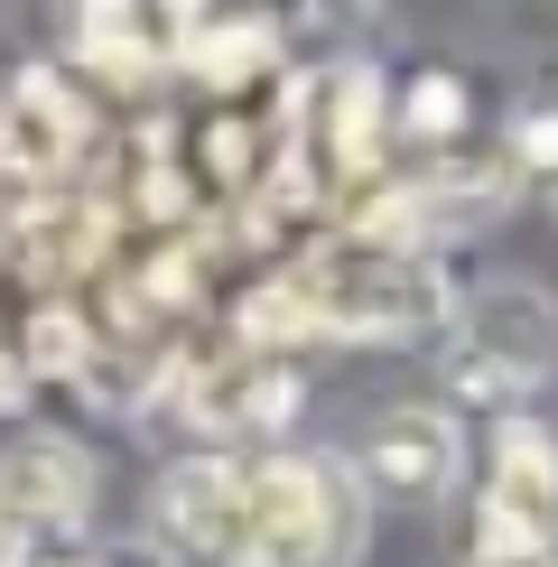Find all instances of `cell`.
I'll list each match as a JSON object with an SVG mask.
<instances>
[{"mask_svg":"<svg viewBox=\"0 0 558 567\" xmlns=\"http://www.w3.org/2000/svg\"><path fill=\"white\" fill-rule=\"evenodd\" d=\"M354 549H363V484L335 456H279L242 475L232 567H354Z\"/></svg>","mask_w":558,"mask_h":567,"instance_id":"obj_1","label":"cell"},{"mask_svg":"<svg viewBox=\"0 0 558 567\" xmlns=\"http://www.w3.org/2000/svg\"><path fill=\"white\" fill-rule=\"evenodd\" d=\"M289 289L308 307V326L363 336V344L437 336V317H447V279L418 261V251H382V243H326V251H308V270Z\"/></svg>","mask_w":558,"mask_h":567,"instance_id":"obj_2","label":"cell"},{"mask_svg":"<svg viewBox=\"0 0 558 567\" xmlns=\"http://www.w3.org/2000/svg\"><path fill=\"white\" fill-rule=\"evenodd\" d=\"M549 363H558V298L540 279H494V289L475 298V317H465L456 353H447V382L494 410V400L540 391Z\"/></svg>","mask_w":558,"mask_h":567,"instance_id":"obj_3","label":"cell"},{"mask_svg":"<svg viewBox=\"0 0 558 567\" xmlns=\"http://www.w3.org/2000/svg\"><path fill=\"white\" fill-rule=\"evenodd\" d=\"M503 205H512V168H428L418 186H401V196H382L363 215V243H382V251L465 243V233H484Z\"/></svg>","mask_w":558,"mask_h":567,"instance_id":"obj_4","label":"cell"},{"mask_svg":"<svg viewBox=\"0 0 558 567\" xmlns=\"http://www.w3.org/2000/svg\"><path fill=\"white\" fill-rule=\"evenodd\" d=\"M363 484L391 493V503H428V493H447L456 484V419L428 410V400L382 410L372 437H363Z\"/></svg>","mask_w":558,"mask_h":567,"instance_id":"obj_5","label":"cell"},{"mask_svg":"<svg viewBox=\"0 0 558 567\" xmlns=\"http://www.w3.org/2000/svg\"><path fill=\"white\" fill-rule=\"evenodd\" d=\"M484 530H512V539H549L558 530V446H549V429H530V419H512L503 446H494Z\"/></svg>","mask_w":558,"mask_h":567,"instance_id":"obj_6","label":"cell"},{"mask_svg":"<svg viewBox=\"0 0 558 567\" xmlns=\"http://www.w3.org/2000/svg\"><path fill=\"white\" fill-rule=\"evenodd\" d=\"M158 530L177 539V549H224L242 539V475H232L224 456H186L158 475Z\"/></svg>","mask_w":558,"mask_h":567,"instance_id":"obj_7","label":"cell"},{"mask_svg":"<svg viewBox=\"0 0 558 567\" xmlns=\"http://www.w3.org/2000/svg\"><path fill=\"white\" fill-rule=\"evenodd\" d=\"M75 140H84V122H75V103L56 93V75H29V84L10 93V112H0V158H10V168H29V177L65 168V158H75Z\"/></svg>","mask_w":558,"mask_h":567,"instance_id":"obj_8","label":"cell"},{"mask_svg":"<svg viewBox=\"0 0 558 567\" xmlns=\"http://www.w3.org/2000/svg\"><path fill=\"white\" fill-rule=\"evenodd\" d=\"M84 456L75 446H29V456L10 465V484H0V503H10V522H65V512H84Z\"/></svg>","mask_w":558,"mask_h":567,"instance_id":"obj_9","label":"cell"},{"mask_svg":"<svg viewBox=\"0 0 558 567\" xmlns=\"http://www.w3.org/2000/svg\"><path fill=\"white\" fill-rule=\"evenodd\" d=\"M401 122H410V140H447V131L465 122V84H456V75H418Z\"/></svg>","mask_w":558,"mask_h":567,"instance_id":"obj_10","label":"cell"},{"mask_svg":"<svg viewBox=\"0 0 558 567\" xmlns=\"http://www.w3.org/2000/svg\"><path fill=\"white\" fill-rule=\"evenodd\" d=\"M465 567H558L549 539H512V530H475V558Z\"/></svg>","mask_w":558,"mask_h":567,"instance_id":"obj_11","label":"cell"},{"mask_svg":"<svg viewBox=\"0 0 558 567\" xmlns=\"http://www.w3.org/2000/svg\"><path fill=\"white\" fill-rule=\"evenodd\" d=\"M521 158L530 168H558V112H540V122L521 131Z\"/></svg>","mask_w":558,"mask_h":567,"instance_id":"obj_12","label":"cell"},{"mask_svg":"<svg viewBox=\"0 0 558 567\" xmlns=\"http://www.w3.org/2000/svg\"><path fill=\"white\" fill-rule=\"evenodd\" d=\"M372 10H382V0H308V19H326V29H363Z\"/></svg>","mask_w":558,"mask_h":567,"instance_id":"obj_13","label":"cell"},{"mask_svg":"<svg viewBox=\"0 0 558 567\" xmlns=\"http://www.w3.org/2000/svg\"><path fill=\"white\" fill-rule=\"evenodd\" d=\"M549 215H558V168H549Z\"/></svg>","mask_w":558,"mask_h":567,"instance_id":"obj_14","label":"cell"}]
</instances>
